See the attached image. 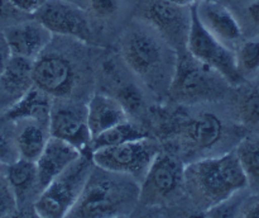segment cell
<instances>
[{"label":"cell","instance_id":"9a60e30c","mask_svg":"<svg viewBox=\"0 0 259 218\" xmlns=\"http://www.w3.org/2000/svg\"><path fill=\"white\" fill-rule=\"evenodd\" d=\"M195 7L202 25L223 43L228 46L242 37L239 23L223 4L215 0H197Z\"/></svg>","mask_w":259,"mask_h":218},{"label":"cell","instance_id":"484cf974","mask_svg":"<svg viewBox=\"0 0 259 218\" xmlns=\"http://www.w3.org/2000/svg\"><path fill=\"white\" fill-rule=\"evenodd\" d=\"M19 159L17 143H15L14 128L12 131L0 127V164L9 165Z\"/></svg>","mask_w":259,"mask_h":218},{"label":"cell","instance_id":"d6986e66","mask_svg":"<svg viewBox=\"0 0 259 218\" xmlns=\"http://www.w3.org/2000/svg\"><path fill=\"white\" fill-rule=\"evenodd\" d=\"M32 70L33 60L20 56H10L0 75V91L12 104L33 86Z\"/></svg>","mask_w":259,"mask_h":218},{"label":"cell","instance_id":"52a82bcc","mask_svg":"<svg viewBox=\"0 0 259 218\" xmlns=\"http://www.w3.org/2000/svg\"><path fill=\"white\" fill-rule=\"evenodd\" d=\"M220 79V74L196 60L187 50L180 51L169 91L181 100H202L219 93Z\"/></svg>","mask_w":259,"mask_h":218},{"label":"cell","instance_id":"d4e9b609","mask_svg":"<svg viewBox=\"0 0 259 218\" xmlns=\"http://www.w3.org/2000/svg\"><path fill=\"white\" fill-rule=\"evenodd\" d=\"M239 114L244 123H259V89H252L243 94L239 100Z\"/></svg>","mask_w":259,"mask_h":218},{"label":"cell","instance_id":"cb8c5ba5","mask_svg":"<svg viewBox=\"0 0 259 218\" xmlns=\"http://www.w3.org/2000/svg\"><path fill=\"white\" fill-rule=\"evenodd\" d=\"M235 58L243 79L259 71V38L242 43L235 52Z\"/></svg>","mask_w":259,"mask_h":218},{"label":"cell","instance_id":"e0dca14e","mask_svg":"<svg viewBox=\"0 0 259 218\" xmlns=\"http://www.w3.org/2000/svg\"><path fill=\"white\" fill-rule=\"evenodd\" d=\"M52 105V96L33 85L8 108L4 114V119L8 122L33 119L50 124Z\"/></svg>","mask_w":259,"mask_h":218},{"label":"cell","instance_id":"277c9868","mask_svg":"<svg viewBox=\"0 0 259 218\" xmlns=\"http://www.w3.org/2000/svg\"><path fill=\"white\" fill-rule=\"evenodd\" d=\"M94 166L91 155H81L66 167L35 198L33 203L35 215L40 218L67 217L80 198Z\"/></svg>","mask_w":259,"mask_h":218},{"label":"cell","instance_id":"ffe728a7","mask_svg":"<svg viewBox=\"0 0 259 218\" xmlns=\"http://www.w3.org/2000/svg\"><path fill=\"white\" fill-rule=\"evenodd\" d=\"M222 121L215 114L204 113L187 122L182 129L184 139L194 150H206L220 141L223 136Z\"/></svg>","mask_w":259,"mask_h":218},{"label":"cell","instance_id":"ac0fdd59","mask_svg":"<svg viewBox=\"0 0 259 218\" xmlns=\"http://www.w3.org/2000/svg\"><path fill=\"white\" fill-rule=\"evenodd\" d=\"M12 123L14 124V137L19 157L35 162L51 136L50 124L33 119H22Z\"/></svg>","mask_w":259,"mask_h":218},{"label":"cell","instance_id":"e575fe53","mask_svg":"<svg viewBox=\"0 0 259 218\" xmlns=\"http://www.w3.org/2000/svg\"><path fill=\"white\" fill-rule=\"evenodd\" d=\"M10 105H12V101H10L9 99H8L7 96L0 91V111H2L3 108H5V106H10Z\"/></svg>","mask_w":259,"mask_h":218},{"label":"cell","instance_id":"5b68a950","mask_svg":"<svg viewBox=\"0 0 259 218\" xmlns=\"http://www.w3.org/2000/svg\"><path fill=\"white\" fill-rule=\"evenodd\" d=\"M190 29L186 50L196 60L217 71L230 85H239L244 81L237 66L235 52L225 43L215 38L200 22L195 3L190 5Z\"/></svg>","mask_w":259,"mask_h":218},{"label":"cell","instance_id":"4fadbf2b","mask_svg":"<svg viewBox=\"0 0 259 218\" xmlns=\"http://www.w3.org/2000/svg\"><path fill=\"white\" fill-rule=\"evenodd\" d=\"M13 56L34 61L52 41L53 34L37 19H23L3 29Z\"/></svg>","mask_w":259,"mask_h":218},{"label":"cell","instance_id":"f1b7e54d","mask_svg":"<svg viewBox=\"0 0 259 218\" xmlns=\"http://www.w3.org/2000/svg\"><path fill=\"white\" fill-rule=\"evenodd\" d=\"M90 8L96 17L108 18L118 10L119 0H90Z\"/></svg>","mask_w":259,"mask_h":218},{"label":"cell","instance_id":"7a4b0ae2","mask_svg":"<svg viewBox=\"0 0 259 218\" xmlns=\"http://www.w3.org/2000/svg\"><path fill=\"white\" fill-rule=\"evenodd\" d=\"M138 202L139 185L134 177L94 166L80 198L67 217L128 215Z\"/></svg>","mask_w":259,"mask_h":218},{"label":"cell","instance_id":"f546056e","mask_svg":"<svg viewBox=\"0 0 259 218\" xmlns=\"http://www.w3.org/2000/svg\"><path fill=\"white\" fill-rule=\"evenodd\" d=\"M24 13L18 10L9 0H0V23L20 22L22 17H24Z\"/></svg>","mask_w":259,"mask_h":218},{"label":"cell","instance_id":"83f0119b","mask_svg":"<svg viewBox=\"0 0 259 218\" xmlns=\"http://www.w3.org/2000/svg\"><path fill=\"white\" fill-rule=\"evenodd\" d=\"M118 99L121 105L126 111V113H134V112L141 111L143 98H142L141 91L134 85H124L119 89Z\"/></svg>","mask_w":259,"mask_h":218},{"label":"cell","instance_id":"4316f807","mask_svg":"<svg viewBox=\"0 0 259 218\" xmlns=\"http://www.w3.org/2000/svg\"><path fill=\"white\" fill-rule=\"evenodd\" d=\"M18 203L5 175L0 176V218L17 215Z\"/></svg>","mask_w":259,"mask_h":218},{"label":"cell","instance_id":"2e32d148","mask_svg":"<svg viewBox=\"0 0 259 218\" xmlns=\"http://www.w3.org/2000/svg\"><path fill=\"white\" fill-rule=\"evenodd\" d=\"M86 121L91 137H95L110 127L128 121V113L116 98L95 94L86 105Z\"/></svg>","mask_w":259,"mask_h":218},{"label":"cell","instance_id":"44dd1931","mask_svg":"<svg viewBox=\"0 0 259 218\" xmlns=\"http://www.w3.org/2000/svg\"><path fill=\"white\" fill-rule=\"evenodd\" d=\"M7 166L5 177L17 198L18 210H22L30 195L35 194L38 197L40 193L38 187L35 162L19 157Z\"/></svg>","mask_w":259,"mask_h":218},{"label":"cell","instance_id":"d590c367","mask_svg":"<svg viewBox=\"0 0 259 218\" xmlns=\"http://www.w3.org/2000/svg\"><path fill=\"white\" fill-rule=\"evenodd\" d=\"M172 3H176V4H181V5H191L192 3L197 2V0H169Z\"/></svg>","mask_w":259,"mask_h":218},{"label":"cell","instance_id":"5bb4252c","mask_svg":"<svg viewBox=\"0 0 259 218\" xmlns=\"http://www.w3.org/2000/svg\"><path fill=\"white\" fill-rule=\"evenodd\" d=\"M81 155L82 154L68 142L50 136L42 154L35 161L38 187L40 192Z\"/></svg>","mask_w":259,"mask_h":218},{"label":"cell","instance_id":"30bf717a","mask_svg":"<svg viewBox=\"0 0 259 218\" xmlns=\"http://www.w3.org/2000/svg\"><path fill=\"white\" fill-rule=\"evenodd\" d=\"M184 184V166L169 155L156 156L139 185V202L143 204H156L163 202Z\"/></svg>","mask_w":259,"mask_h":218},{"label":"cell","instance_id":"ba28073f","mask_svg":"<svg viewBox=\"0 0 259 218\" xmlns=\"http://www.w3.org/2000/svg\"><path fill=\"white\" fill-rule=\"evenodd\" d=\"M144 19L176 52L186 50L191 19L190 5L169 0H149L144 9Z\"/></svg>","mask_w":259,"mask_h":218},{"label":"cell","instance_id":"8fae6325","mask_svg":"<svg viewBox=\"0 0 259 218\" xmlns=\"http://www.w3.org/2000/svg\"><path fill=\"white\" fill-rule=\"evenodd\" d=\"M33 85L56 98L68 95L75 85V68L66 57L55 53H40L33 61Z\"/></svg>","mask_w":259,"mask_h":218},{"label":"cell","instance_id":"7c38bea8","mask_svg":"<svg viewBox=\"0 0 259 218\" xmlns=\"http://www.w3.org/2000/svg\"><path fill=\"white\" fill-rule=\"evenodd\" d=\"M50 134L75 146L82 155H91V133L86 121V108L53 103L50 118Z\"/></svg>","mask_w":259,"mask_h":218},{"label":"cell","instance_id":"1f68e13d","mask_svg":"<svg viewBox=\"0 0 259 218\" xmlns=\"http://www.w3.org/2000/svg\"><path fill=\"white\" fill-rule=\"evenodd\" d=\"M10 56H12V53H10L9 46H8L7 40H5L4 37V33L0 29V75H2V72L4 71Z\"/></svg>","mask_w":259,"mask_h":218},{"label":"cell","instance_id":"9c48e42d","mask_svg":"<svg viewBox=\"0 0 259 218\" xmlns=\"http://www.w3.org/2000/svg\"><path fill=\"white\" fill-rule=\"evenodd\" d=\"M33 18L53 35L71 37L82 42H90L93 38L86 13L68 0H46Z\"/></svg>","mask_w":259,"mask_h":218},{"label":"cell","instance_id":"836d02e7","mask_svg":"<svg viewBox=\"0 0 259 218\" xmlns=\"http://www.w3.org/2000/svg\"><path fill=\"white\" fill-rule=\"evenodd\" d=\"M242 217L259 218V202L253 203V204H250L247 209H244V212L242 213Z\"/></svg>","mask_w":259,"mask_h":218},{"label":"cell","instance_id":"3957f363","mask_svg":"<svg viewBox=\"0 0 259 218\" xmlns=\"http://www.w3.org/2000/svg\"><path fill=\"white\" fill-rule=\"evenodd\" d=\"M121 56L126 66L149 88L169 90L177 52L153 27L131 28L123 35Z\"/></svg>","mask_w":259,"mask_h":218},{"label":"cell","instance_id":"7402d4cb","mask_svg":"<svg viewBox=\"0 0 259 218\" xmlns=\"http://www.w3.org/2000/svg\"><path fill=\"white\" fill-rule=\"evenodd\" d=\"M143 137H147V133L143 129L126 121L110 127L99 133L98 136L93 137L90 143V151L93 152L94 150L101 149V147L115 146V144L123 143V142L133 141V139H139Z\"/></svg>","mask_w":259,"mask_h":218},{"label":"cell","instance_id":"603a6c76","mask_svg":"<svg viewBox=\"0 0 259 218\" xmlns=\"http://www.w3.org/2000/svg\"><path fill=\"white\" fill-rule=\"evenodd\" d=\"M249 184H259V138H245L235 149Z\"/></svg>","mask_w":259,"mask_h":218},{"label":"cell","instance_id":"8992f818","mask_svg":"<svg viewBox=\"0 0 259 218\" xmlns=\"http://www.w3.org/2000/svg\"><path fill=\"white\" fill-rule=\"evenodd\" d=\"M158 152L159 149L156 142L147 136L115 146L94 150L91 152V160L100 169L142 180Z\"/></svg>","mask_w":259,"mask_h":218},{"label":"cell","instance_id":"6da1fadb","mask_svg":"<svg viewBox=\"0 0 259 218\" xmlns=\"http://www.w3.org/2000/svg\"><path fill=\"white\" fill-rule=\"evenodd\" d=\"M184 185L200 207L209 209L244 190L249 181L234 150L184 166Z\"/></svg>","mask_w":259,"mask_h":218},{"label":"cell","instance_id":"d6a6232c","mask_svg":"<svg viewBox=\"0 0 259 218\" xmlns=\"http://www.w3.org/2000/svg\"><path fill=\"white\" fill-rule=\"evenodd\" d=\"M247 12L252 22L259 25V0H254L253 3H250L247 8Z\"/></svg>","mask_w":259,"mask_h":218},{"label":"cell","instance_id":"4dcf8cb0","mask_svg":"<svg viewBox=\"0 0 259 218\" xmlns=\"http://www.w3.org/2000/svg\"><path fill=\"white\" fill-rule=\"evenodd\" d=\"M18 10L27 15H33L46 0H9Z\"/></svg>","mask_w":259,"mask_h":218}]
</instances>
